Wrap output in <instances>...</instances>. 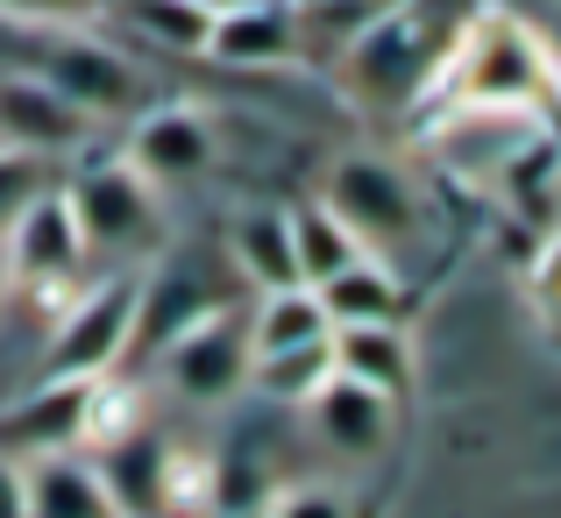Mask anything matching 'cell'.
Returning a JSON list of instances; mask_svg holds the SVG:
<instances>
[{"label":"cell","mask_w":561,"mask_h":518,"mask_svg":"<svg viewBox=\"0 0 561 518\" xmlns=\"http://www.w3.org/2000/svg\"><path fill=\"white\" fill-rule=\"evenodd\" d=\"M548 100H554V50L540 36V22L483 0V8H469L455 22L420 107H534V114H548Z\"/></svg>","instance_id":"cell-1"},{"label":"cell","mask_w":561,"mask_h":518,"mask_svg":"<svg viewBox=\"0 0 561 518\" xmlns=\"http://www.w3.org/2000/svg\"><path fill=\"white\" fill-rule=\"evenodd\" d=\"M455 22H462V14H448L440 0H391L370 28H356V36L328 57L342 100L363 107V114H412L426 100V85H434Z\"/></svg>","instance_id":"cell-2"},{"label":"cell","mask_w":561,"mask_h":518,"mask_svg":"<svg viewBox=\"0 0 561 518\" xmlns=\"http://www.w3.org/2000/svg\"><path fill=\"white\" fill-rule=\"evenodd\" d=\"M313 199L328 206V214L363 242V256H377V263L412 256V249L426 242V220H434V214H426V192L412 185V171L391 164V157H377V150L334 157ZM391 270H398V263H391Z\"/></svg>","instance_id":"cell-3"},{"label":"cell","mask_w":561,"mask_h":518,"mask_svg":"<svg viewBox=\"0 0 561 518\" xmlns=\"http://www.w3.org/2000/svg\"><path fill=\"white\" fill-rule=\"evenodd\" d=\"M65 206L79 220L85 263L100 270H142V263L164 249V192L142 185L122 157H100L65 185Z\"/></svg>","instance_id":"cell-4"},{"label":"cell","mask_w":561,"mask_h":518,"mask_svg":"<svg viewBox=\"0 0 561 518\" xmlns=\"http://www.w3.org/2000/svg\"><path fill=\"white\" fill-rule=\"evenodd\" d=\"M128 327H136V270H100L50 313L36 383H93L128 369Z\"/></svg>","instance_id":"cell-5"},{"label":"cell","mask_w":561,"mask_h":518,"mask_svg":"<svg viewBox=\"0 0 561 518\" xmlns=\"http://www.w3.org/2000/svg\"><path fill=\"white\" fill-rule=\"evenodd\" d=\"M0 270H8L14 299L43 306V313H57V306L93 277L79 220H71V206H65V185H43L36 199L8 220V234H0Z\"/></svg>","instance_id":"cell-6"},{"label":"cell","mask_w":561,"mask_h":518,"mask_svg":"<svg viewBox=\"0 0 561 518\" xmlns=\"http://www.w3.org/2000/svg\"><path fill=\"white\" fill-rule=\"evenodd\" d=\"M22 71H36L50 93H65L93 122H114V114L142 107V71L107 36H93V28H28Z\"/></svg>","instance_id":"cell-7"},{"label":"cell","mask_w":561,"mask_h":518,"mask_svg":"<svg viewBox=\"0 0 561 518\" xmlns=\"http://www.w3.org/2000/svg\"><path fill=\"white\" fill-rule=\"evenodd\" d=\"M220 270L199 256L192 242H164L150 263L136 270V327H128V369L150 362L164 342H179L192 320L220 313Z\"/></svg>","instance_id":"cell-8"},{"label":"cell","mask_w":561,"mask_h":518,"mask_svg":"<svg viewBox=\"0 0 561 518\" xmlns=\"http://www.w3.org/2000/svg\"><path fill=\"white\" fill-rule=\"evenodd\" d=\"M426 150L448 177L491 192V177L512 164L534 136H548V114L534 107H426Z\"/></svg>","instance_id":"cell-9"},{"label":"cell","mask_w":561,"mask_h":518,"mask_svg":"<svg viewBox=\"0 0 561 518\" xmlns=\"http://www.w3.org/2000/svg\"><path fill=\"white\" fill-rule=\"evenodd\" d=\"M122 164L142 177V185L171 192V185H192L220 164V128L206 107L192 100H164V107H136L128 122V142H122Z\"/></svg>","instance_id":"cell-10"},{"label":"cell","mask_w":561,"mask_h":518,"mask_svg":"<svg viewBox=\"0 0 561 518\" xmlns=\"http://www.w3.org/2000/svg\"><path fill=\"white\" fill-rule=\"evenodd\" d=\"M150 362H157V377L171 383V398H179V405H228V398L249 383L242 313H234V306H220V313L192 320L179 342H164Z\"/></svg>","instance_id":"cell-11"},{"label":"cell","mask_w":561,"mask_h":518,"mask_svg":"<svg viewBox=\"0 0 561 518\" xmlns=\"http://www.w3.org/2000/svg\"><path fill=\"white\" fill-rule=\"evenodd\" d=\"M93 114H79L65 93L36 79V71H0V150L8 157H28V164H65L93 142Z\"/></svg>","instance_id":"cell-12"},{"label":"cell","mask_w":561,"mask_h":518,"mask_svg":"<svg viewBox=\"0 0 561 518\" xmlns=\"http://www.w3.org/2000/svg\"><path fill=\"white\" fill-rule=\"evenodd\" d=\"M199 57H214L228 71H291L306 65L299 14H291V0H228V8H214Z\"/></svg>","instance_id":"cell-13"},{"label":"cell","mask_w":561,"mask_h":518,"mask_svg":"<svg viewBox=\"0 0 561 518\" xmlns=\"http://www.w3.org/2000/svg\"><path fill=\"white\" fill-rule=\"evenodd\" d=\"M299 412H306V434L328 454H342V462H370L383 448V434H391V398L363 391V383L334 377V369H328V383H313L299 398Z\"/></svg>","instance_id":"cell-14"},{"label":"cell","mask_w":561,"mask_h":518,"mask_svg":"<svg viewBox=\"0 0 561 518\" xmlns=\"http://www.w3.org/2000/svg\"><path fill=\"white\" fill-rule=\"evenodd\" d=\"M79 398L85 383H28L14 405H0V454L36 462V454L79 448Z\"/></svg>","instance_id":"cell-15"},{"label":"cell","mask_w":561,"mask_h":518,"mask_svg":"<svg viewBox=\"0 0 561 518\" xmlns=\"http://www.w3.org/2000/svg\"><path fill=\"white\" fill-rule=\"evenodd\" d=\"M306 291L320 299L328 327H405V313H412V285L377 256L348 263V270L328 277V285H306Z\"/></svg>","instance_id":"cell-16"},{"label":"cell","mask_w":561,"mask_h":518,"mask_svg":"<svg viewBox=\"0 0 561 518\" xmlns=\"http://www.w3.org/2000/svg\"><path fill=\"white\" fill-rule=\"evenodd\" d=\"M22 518H122V511H114L100 469L65 448V454L22 462Z\"/></svg>","instance_id":"cell-17"},{"label":"cell","mask_w":561,"mask_h":518,"mask_svg":"<svg viewBox=\"0 0 561 518\" xmlns=\"http://www.w3.org/2000/svg\"><path fill=\"white\" fill-rule=\"evenodd\" d=\"M328 369L398 405L412 383V342L405 327H328Z\"/></svg>","instance_id":"cell-18"},{"label":"cell","mask_w":561,"mask_h":518,"mask_svg":"<svg viewBox=\"0 0 561 518\" xmlns=\"http://www.w3.org/2000/svg\"><path fill=\"white\" fill-rule=\"evenodd\" d=\"M242 334H249V362H271V355H299L328 342V313L306 285H277L256 291V306L242 313Z\"/></svg>","instance_id":"cell-19"},{"label":"cell","mask_w":561,"mask_h":518,"mask_svg":"<svg viewBox=\"0 0 561 518\" xmlns=\"http://www.w3.org/2000/svg\"><path fill=\"white\" fill-rule=\"evenodd\" d=\"M228 270L242 277L249 291H277V285H299V270H291V228H285V206H249V214H234L228 228Z\"/></svg>","instance_id":"cell-20"},{"label":"cell","mask_w":561,"mask_h":518,"mask_svg":"<svg viewBox=\"0 0 561 518\" xmlns=\"http://www.w3.org/2000/svg\"><path fill=\"white\" fill-rule=\"evenodd\" d=\"M285 228H291V270H299V285H328L334 270L363 263V242H356V234H348L320 199L285 206Z\"/></svg>","instance_id":"cell-21"},{"label":"cell","mask_w":561,"mask_h":518,"mask_svg":"<svg viewBox=\"0 0 561 518\" xmlns=\"http://www.w3.org/2000/svg\"><path fill=\"white\" fill-rule=\"evenodd\" d=\"M100 14H114L128 36H142L150 50H171V57H199L206 28H214V8H199V0H107Z\"/></svg>","instance_id":"cell-22"},{"label":"cell","mask_w":561,"mask_h":518,"mask_svg":"<svg viewBox=\"0 0 561 518\" xmlns=\"http://www.w3.org/2000/svg\"><path fill=\"white\" fill-rule=\"evenodd\" d=\"M100 0H0V28H93Z\"/></svg>","instance_id":"cell-23"},{"label":"cell","mask_w":561,"mask_h":518,"mask_svg":"<svg viewBox=\"0 0 561 518\" xmlns=\"http://www.w3.org/2000/svg\"><path fill=\"white\" fill-rule=\"evenodd\" d=\"M263 518H356L334 483H291V491H271V511Z\"/></svg>","instance_id":"cell-24"},{"label":"cell","mask_w":561,"mask_h":518,"mask_svg":"<svg viewBox=\"0 0 561 518\" xmlns=\"http://www.w3.org/2000/svg\"><path fill=\"white\" fill-rule=\"evenodd\" d=\"M43 171H50V164H28V157H8V150H0V234H8V220L43 192Z\"/></svg>","instance_id":"cell-25"},{"label":"cell","mask_w":561,"mask_h":518,"mask_svg":"<svg viewBox=\"0 0 561 518\" xmlns=\"http://www.w3.org/2000/svg\"><path fill=\"white\" fill-rule=\"evenodd\" d=\"M0 518H22V462L0 454Z\"/></svg>","instance_id":"cell-26"},{"label":"cell","mask_w":561,"mask_h":518,"mask_svg":"<svg viewBox=\"0 0 561 518\" xmlns=\"http://www.w3.org/2000/svg\"><path fill=\"white\" fill-rule=\"evenodd\" d=\"M8 299H14V291H8V270H0V320H8Z\"/></svg>","instance_id":"cell-27"},{"label":"cell","mask_w":561,"mask_h":518,"mask_svg":"<svg viewBox=\"0 0 561 518\" xmlns=\"http://www.w3.org/2000/svg\"><path fill=\"white\" fill-rule=\"evenodd\" d=\"M100 8H107V0H100Z\"/></svg>","instance_id":"cell-28"}]
</instances>
